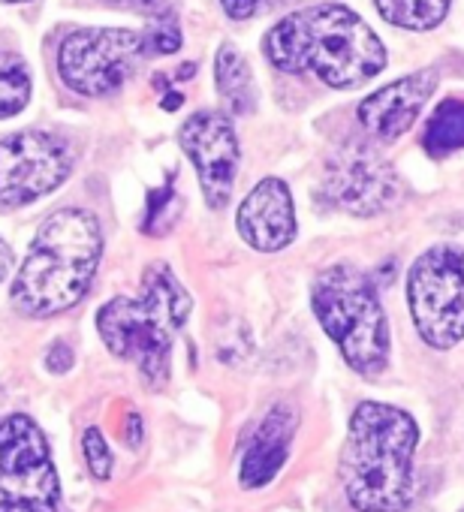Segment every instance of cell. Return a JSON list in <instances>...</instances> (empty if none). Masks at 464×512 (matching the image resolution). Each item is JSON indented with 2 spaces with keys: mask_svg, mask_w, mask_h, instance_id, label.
Masks as SVG:
<instances>
[{
  "mask_svg": "<svg viewBox=\"0 0 464 512\" xmlns=\"http://www.w3.org/2000/svg\"><path fill=\"white\" fill-rule=\"evenodd\" d=\"M281 73H314L332 88H353L386 67L377 34L347 7L320 4L281 19L263 40Z\"/></svg>",
  "mask_w": 464,
  "mask_h": 512,
  "instance_id": "1",
  "label": "cell"
},
{
  "mask_svg": "<svg viewBox=\"0 0 464 512\" xmlns=\"http://www.w3.org/2000/svg\"><path fill=\"white\" fill-rule=\"evenodd\" d=\"M419 428L410 413L362 401L341 452V482L359 512H401L413 500V452Z\"/></svg>",
  "mask_w": 464,
  "mask_h": 512,
  "instance_id": "2",
  "label": "cell"
},
{
  "mask_svg": "<svg viewBox=\"0 0 464 512\" xmlns=\"http://www.w3.org/2000/svg\"><path fill=\"white\" fill-rule=\"evenodd\" d=\"M103 232L82 208L55 211L31 241L28 260L13 284V305L25 317H55L79 305L100 269Z\"/></svg>",
  "mask_w": 464,
  "mask_h": 512,
  "instance_id": "3",
  "label": "cell"
},
{
  "mask_svg": "<svg viewBox=\"0 0 464 512\" xmlns=\"http://www.w3.org/2000/svg\"><path fill=\"white\" fill-rule=\"evenodd\" d=\"M190 296L169 266L154 263L142 278L139 299L118 296L97 314V329L109 353L139 365L151 389L166 386L175 332L190 317Z\"/></svg>",
  "mask_w": 464,
  "mask_h": 512,
  "instance_id": "4",
  "label": "cell"
},
{
  "mask_svg": "<svg viewBox=\"0 0 464 512\" xmlns=\"http://www.w3.org/2000/svg\"><path fill=\"white\" fill-rule=\"evenodd\" d=\"M311 302L320 326L356 374L374 377L386 368L389 326L368 275L353 266H329L317 275Z\"/></svg>",
  "mask_w": 464,
  "mask_h": 512,
  "instance_id": "5",
  "label": "cell"
},
{
  "mask_svg": "<svg viewBox=\"0 0 464 512\" xmlns=\"http://www.w3.org/2000/svg\"><path fill=\"white\" fill-rule=\"evenodd\" d=\"M407 302L428 347H455L464 338V250L437 244L416 256L407 275Z\"/></svg>",
  "mask_w": 464,
  "mask_h": 512,
  "instance_id": "6",
  "label": "cell"
},
{
  "mask_svg": "<svg viewBox=\"0 0 464 512\" xmlns=\"http://www.w3.org/2000/svg\"><path fill=\"white\" fill-rule=\"evenodd\" d=\"M61 497L49 440L31 416L0 422V512H55Z\"/></svg>",
  "mask_w": 464,
  "mask_h": 512,
  "instance_id": "7",
  "label": "cell"
},
{
  "mask_svg": "<svg viewBox=\"0 0 464 512\" xmlns=\"http://www.w3.org/2000/svg\"><path fill=\"white\" fill-rule=\"evenodd\" d=\"M145 40L124 28H85L70 34L58 52V73L76 94H115L139 67Z\"/></svg>",
  "mask_w": 464,
  "mask_h": 512,
  "instance_id": "8",
  "label": "cell"
},
{
  "mask_svg": "<svg viewBox=\"0 0 464 512\" xmlns=\"http://www.w3.org/2000/svg\"><path fill=\"white\" fill-rule=\"evenodd\" d=\"M326 196L341 211L374 217L401 199V181L368 142L347 139L326 160Z\"/></svg>",
  "mask_w": 464,
  "mask_h": 512,
  "instance_id": "9",
  "label": "cell"
},
{
  "mask_svg": "<svg viewBox=\"0 0 464 512\" xmlns=\"http://www.w3.org/2000/svg\"><path fill=\"white\" fill-rule=\"evenodd\" d=\"M73 169L70 148L49 133H13L0 142V205H28L55 187Z\"/></svg>",
  "mask_w": 464,
  "mask_h": 512,
  "instance_id": "10",
  "label": "cell"
},
{
  "mask_svg": "<svg viewBox=\"0 0 464 512\" xmlns=\"http://www.w3.org/2000/svg\"><path fill=\"white\" fill-rule=\"evenodd\" d=\"M178 142L199 172L208 208H223L232 196V181L239 169V139L229 118L220 112H196L184 121Z\"/></svg>",
  "mask_w": 464,
  "mask_h": 512,
  "instance_id": "11",
  "label": "cell"
},
{
  "mask_svg": "<svg viewBox=\"0 0 464 512\" xmlns=\"http://www.w3.org/2000/svg\"><path fill=\"white\" fill-rule=\"evenodd\" d=\"M239 232L242 238L263 253L284 250L293 244L299 226L293 211L290 187L281 178H263L242 202L239 208Z\"/></svg>",
  "mask_w": 464,
  "mask_h": 512,
  "instance_id": "12",
  "label": "cell"
},
{
  "mask_svg": "<svg viewBox=\"0 0 464 512\" xmlns=\"http://www.w3.org/2000/svg\"><path fill=\"white\" fill-rule=\"evenodd\" d=\"M437 76L431 70H419L413 76H404L374 94H368L359 103V121L362 127L377 139H398L413 124L428 97L434 94Z\"/></svg>",
  "mask_w": 464,
  "mask_h": 512,
  "instance_id": "13",
  "label": "cell"
},
{
  "mask_svg": "<svg viewBox=\"0 0 464 512\" xmlns=\"http://www.w3.org/2000/svg\"><path fill=\"white\" fill-rule=\"evenodd\" d=\"M296 428H299V413L287 401L275 404L263 416V422L257 425V431L248 443V452L242 458V485L245 488H263L281 473V467L290 455Z\"/></svg>",
  "mask_w": 464,
  "mask_h": 512,
  "instance_id": "14",
  "label": "cell"
},
{
  "mask_svg": "<svg viewBox=\"0 0 464 512\" xmlns=\"http://www.w3.org/2000/svg\"><path fill=\"white\" fill-rule=\"evenodd\" d=\"M214 79H217V94H220L226 112H232V115H251V112H257V82H254V73H251L248 61L242 58V52L232 43H223L217 49Z\"/></svg>",
  "mask_w": 464,
  "mask_h": 512,
  "instance_id": "15",
  "label": "cell"
},
{
  "mask_svg": "<svg viewBox=\"0 0 464 512\" xmlns=\"http://www.w3.org/2000/svg\"><path fill=\"white\" fill-rule=\"evenodd\" d=\"M422 142L431 157H446V154L464 148V100L440 103L425 127Z\"/></svg>",
  "mask_w": 464,
  "mask_h": 512,
  "instance_id": "16",
  "label": "cell"
},
{
  "mask_svg": "<svg viewBox=\"0 0 464 512\" xmlns=\"http://www.w3.org/2000/svg\"><path fill=\"white\" fill-rule=\"evenodd\" d=\"M377 10L389 25L407 31H431L449 13V0H377Z\"/></svg>",
  "mask_w": 464,
  "mask_h": 512,
  "instance_id": "17",
  "label": "cell"
},
{
  "mask_svg": "<svg viewBox=\"0 0 464 512\" xmlns=\"http://www.w3.org/2000/svg\"><path fill=\"white\" fill-rule=\"evenodd\" d=\"M31 100V73L13 52H0V118L19 115Z\"/></svg>",
  "mask_w": 464,
  "mask_h": 512,
  "instance_id": "18",
  "label": "cell"
},
{
  "mask_svg": "<svg viewBox=\"0 0 464 512\" xmlns=\"http://www.w3.org/2000/svg\"><path fill=\"white\" fill-rule=\"evenodd\" d=\"M145 40V52H154V55H172L178 46H181V31H178V22L172 16H154L148 34L142 37Z\"/></svg>",
  "mask_w": 464,
  "mask_h": 512,
  "instance_id": "19",
  "label": "cell"
},
{
  "mask_svg": "<svg viewBox=\"0 0 464 512\" xmlns=\"http://www.w3.org/2000/svg\"><path fill=\"white\" fill-rule=\"evenodd\" d=\"M82 446H85V458H88V467L97 479H106L109 470H112V452H109V443L103 437L100 428H88L85 437H82Z\"/></svg>",
  "mask_w": 464,
  "mask_h": 512,
  "instance_id": "20",
  "label": "cell"
},
{
  "mask_svg": "<svg viewBox=\"0 0 464 512\" xmlns=\"http://www.w3.org/2000/svg\"><path fill=\"white\" fill-rule=\"evenodd\" d=\"M223 4V13L229 19H236V22H245V19H254L278 4H284V0H220Z\"/></svg>",
  "mask_w": 464,
  "mask_h": 512,
  "instance_id": "21",
  "label": "cell"
},
{
  "mask_svg": "<svg viewBox=\"0 0 464 512\" xmlns=\"http://www.w3.org/2000/svg\"><path fill=\"white\" fill-rule=\"evenodd\" d=\"M70 365H73V353H70V347H67V344H55V347L49 350L46 368H49V371H55V374H64V371H70Z\"/></svg>",
  "mask_w": 464,
  "mask_h": 512,
  "instance_id": "22",
  "label": "cell"
},
{
  "mask_svg": "<svg viewBox=\"0 0 464 512\" xmlns=\"http://www.w3.org/2000/svg\"><path fill=\"white\" fill-rule=\"evenodd\" d=\"M13 269V250L7 247V241H0V281H4Z\"/></svg>",
  "mask_w": 464,
  "mask_h": 512,
  "instance_id": "23",
  "label": "cell"
},
{
  "mask_svg": "<svg viewBox=\"0 0 464 512\" xmlns=\"http://www.w3.org/2000/svg\"><path fill=\"white\" fill-rule=\"evenodd\" d=\"M115 7H127V10H154L160 0H109Z\"/></svg>",
  "mask_w": 464,
  "mask_h": 512,
  "instance_id": "24",
  "label": "cell"
},
{
  "mask_svg": "<svg viewBox=\"0 0 464 512\" xmlns=\"http://www.w3.org/2000/svg\"><path fill=\"white\" fill-rule=\"evenodd\" d=\"M163 106H166V109H178V106H181V94H169V97L163 100Z\"/></svg>",
  "mask_w": 464,
  "mask_h": 512,
  "instance_id": "25",
  "label": "cell"
},
{
  "mask_svg": "<svg viewBox=\"0 0 464 512\" xmlns=\"http://www.w3.org/2000/svg\"><path fill=\"white\" fill-rule=\"evenodd\" d=\"M13 4H25V0H13Z\"/></svg>",
  "mask_w": 464,
  "mask_h": 512,
  "instance_id": "26",
  "label": "cell"
}]
</instances>
